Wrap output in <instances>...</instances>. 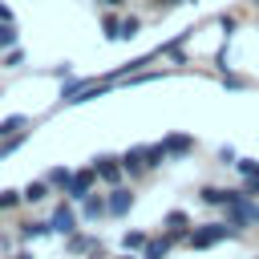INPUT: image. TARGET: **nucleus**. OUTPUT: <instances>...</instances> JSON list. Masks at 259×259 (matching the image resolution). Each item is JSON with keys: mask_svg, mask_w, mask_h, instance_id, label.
I'll return each mask as SVG.
<instances>
[{"mask_svg": "<svg viewBox=\"0 0 259 259\" xmlns=\"http://www.w3.org/2000/svg\"><path fill=\"white\" fill-rule=\"evenodd\" d=\"M235 235H239V227H231V223H206V227H198V231H190V235H186V247L202 251V247H214V243L235 239Z\"/></svg>", "mask_w": 259, "mask_h": 259, "instance_id": "nucleus-1", "label": "nucleus"}, {"mask_svg": "<svg viewBox=\"0 0 259 259\" xmlns=\"http://www.w3.org/2000/svg\"><path fill=\"white\" fill-rule=\"evenodd\" d=\"M93 174H97L101 182L117 186L121 174H125V166H121V158H113V154H97V158H93Z\"/></svg>", "mask_w": 259, "mask_h": 259, "instance_id": "nucleus-2", "label": "nucleus"}, {"mask_svg": "<svg viewBox=\"0 0 259 259\" xmlns=\"http://www.w3.org/2000/svg\"><path fill=\"white\" fill-rule=\"evenodd\" d=\"M93 178H97V174H93V166H89V170H73V182L65 186V190H69V198L85 202V198L93 194Z\"/></svg>", "mask_w": 259, "mask_h": 259, "instance_id": "nucleus-3", "label": "nucleus"}, {"mask_svg": "<svg viewBox=\"0 0 259 259\" xmlns=\"http://www.w3.org/2000/svg\"><path fill=\"white\" fill-rule=\"evenodd\" d=\"M162 146H166L170 158H182V154L194 150V138H190V134H170V138H162Z\"/></svg>", "mask_w": 259, "mask_h": 259, "instance_id": "nucleus-4", "label": "nucleus"}, {"mask_svg": "<svg viewBox=\"0 0 259 259\" xmlns=\"http://www.w3.org/2000/svg\"><path fill=\"white\" fill-rule=\"evenodd\" d=\"M121 166H125V174H130V178H138L142 170H150V166H146V150H142V146L125 150V154H121Z\"/></svg>", "mask_w": 259, "mask_h": 259, "instance_id": "nucleus-5", "label": "nucleus"}, {"mask_svg": "<svg viewBox=\"0 0 259 259\" xmlns=\"http://www.w3.org/2000/svg\"><path fill=\"white\" fill-rule=\"evenodd\" d=\"M130 206H134V194L125 186H113L109 190V214H130Z\"/></svg>", "mask_w": 259, "mask_h": 259, "instance_id": "nucleus-6", "label": "nucleus"}, {"mask_svg": "<svg viewBox=\"0 0 259 259\" xmlns=\"http://www.w3.org/2000/svg\"><path fill=\"white\" fill-rule=\"evenodd\" d=\"M53 231H57V235H77V214H73L69 206H57V214H53Z\"/></svg>", "mask_w": 259, "mask_h": 259, "instance_id": "nucleus-7", "label": "nucleus"}, {"mask_svg": "<svg viewBox=\"0 0 259 259\" xmlns=\"http://www.w3.org/2000/svg\"><path fill=\"white\" fill-rule=\"evenodd\" d=\"M162 223H166V231H170V235H178V243H186V235H190V231H186V227H190V219H186L182 210H170Z\"/></svg>", "mask_w": 259, "mask_h": 259, "instance_id": "nucleus-8", "label": "nucleus"}, {"mask_svg": "<svg viewBox=\"0 0 259 259\" xmlns=\"http://www.w3.org/2000/svg\"><path fill=\"white\" fill-rule=\"evenodd\" d=\"M24 125H28V117H24V113H12V117H4V121H0V142H4V138H16V134H24Z\"/></svg>", "mask_w": 259, "mask_h": 259, "instance_id": "nucleus-9", "label": "nucleus"}, {"mask_svg": "<svg viewBox=\"0 0 259 259\" xmlns=\"http://www.w3.org/2000/svg\"><path fill=\"white\" fill-rule=\"evenodd\" d=\"M170 243H174V235H170V239H150L146 251H142V259H166V255H170Z\"/></svg>", "mask_w": 259, "mask_h": 259, "instance_id": "nucleus-10", "label": "nucleus"}, {"mask_svg": "<svg viewBox=\"0 0 259 259\" xmlns=\"http://www.w3.org/2000/svg\"><path fill=\"white\" fill-rule=\"evenodd\" d=\"M202 202H206V206H227V202H231V190H223V186H202Z\"/></svg>", "mask_w": 259, "mask_h": 259, "instance_id": "nucleus-11", "label": "nucleus"}, {"mask_svg": "<svg viewBox=\"0 0 259 259\" xmlns=\"http://www.w3.org/2000/svg\"><path fill=\"white\" fill-rule=\"evenodd\" d=\"M101 214H109V198L89 194V198H85V219H101Z\"/></svg>", "mask_w": 259, "mask_h": 259, "instance_id": "nucleus-12", "label": "nucleus"}, {"mask_svg": "<svg viewBox=\"0 0 259 259\" xmlns=\"http://www.w3.org/2000/svg\"><path fill=\"white\" fill-rule=\"evenodd\" d=\"M20 194H24V202H45L49 198V182H28Z\"/></svg>", "mask_w": 259, "mask_h": 259, "instance_id": "nucleus-13", "label": "nucleus"}, {"mask_svg": "<svg viewBox=\"0 0 259 259\" xmlns=\"http://www.w3.org/2000/svg\"><path fill=\"white\" fill-rule=\"evenodd\" d=\"M142 150H146V166H150V170H154V166H162V162H166V158H170V154H166V146H162V142H158V146H142Z\"/></svg>", "mask_w": 259, "mask_h": 259, "instance_id": "nucleus-14", "label": "nucleus"}, {"mask_svg": "<svg viewBox=\"0 0 259 259\" xmlns=\"http://www.w3.org/2000/svg\"><path fill=\"white\" fill-rule=\"evenodd\" d=\"M146 243H150V239H146L142 231H125V235H121V247H125V251H146Z\"/></svg>", "mask_w": 259, "mask_h": 259, "instance_id": "nucleus-15", "label": "nucleus"}, {"mask_svg": "<svg viewBox=\"0 0 259 259\" xmlns=\"http://www.w3.org/2000/svg\"><path fill=\"white\" fill-rule=\"evenodd\" d=\"M97 247H101V243H93V239H85V235H69V251H73V255H81V251L93 255Z\"/></svg>", "mask_w": 259, "mask_h": 259, "instance_id": "nucleus-16", "label": "nucleus"}, {"mask_svg": "<svg viewBox=\"0 0 259 259\" xmlns=\"http://www.w3.org/2000/svg\"><path fill=\"white\" fill-rule=\"evenodd\" d=\"M45 182H49V186H69V182H73V170H69V166H57V170H49Z\"/></svg>", "mask_w": 259, "mask_h": 259, "instance_id": "nucleus-17", "label": "nucleus"}, {"mask_svg": "<svg viewBox=\"0 0 259 259\" xmlns=\"http://www.w3.org/2000/svg\"><path fill=\"white\" fill-rule=\"evenodd\" d=\"M53 231V223H20V235L24 239H40V235H49Z\"/></svg>", "mask_w": 259, "mask_h": 259, "instance_id": "nucleus-18", "label": "nucleus"}, {"mask_svg": "<svg viewBox=\"0 0 259 259\" xmlns=\"http://www.w3.org/2000/svg\"><path fill=\"white\" fill-rule=\"evenodd\" d=\"M101 32H105V40H121V20L117 16H105L101 20Z\"/></svg>", "mask_w": 259, "mask_h": 259, "instance_id": "nucleus-19", "label": "nucleus"}, {"mask_svg": "<svg viewBox=\"0 0 259 259\" xmlns=\"http://www.w3.org/2000/svg\"><path fill=\"white\" fill-rule=\"evenodd\" d=\"M138 28H142V20H138V16H121V40L138 36Z\"/></svg>", "mask_w": 259, "mask_h": 259, "instance_id": "nucleus-20", "label": "nucleus"}, {"mask_svg": "<svg viewBox=\"0 0 259 259\" xmlns=\"http://www.w3.org/2000/svg\"><path fill=\"white\" fill-rule=\"evenodd\" d=\"M0 49H16V28L12 24H0Z\"/></svg>", "mask_w": 259, "mask_h": 259, "instance_id": "nucleus-21", "label": "nucleus"}, {"mask_svg": "<svg viewBox=\"0 0 259 259\" xmlns=\"http://www.w3.org/2000/svg\"><path fill=\"white\" fill-rule=\"evenodd\" d=\"M20 198H24L20 190H0V210H8V206H16Z\"/></svg>", "mask_w": 259, "mask_h": 259, "instance_id": "nucleus-22", "label": "nucleus"}, {"mask_svg": "<svg viewBox=\"0 0 259 259\" xmlns=\"http://www.w3.org/2000/svg\"><path fill=\"white\" fill-rule=\"evenodd\" d=\"M219 162H223V166H235L239 158H235V150H231V146H223V150H219Z\"/></svg>", "mask_w": 259, "mask_h": 259, "instance_id": "nucleus-23", "label": "nucleus"}, {"mask_svg": "<svg viewBox=\"0 0 259 259\" xmlns=\"http://www.w3.org/2000/svg\"><path fill=\"white\" fill-rule=\"evenodd\" d=\"M219 28L231 36V32H235V16H227V12H223V16H219Z\"/></svg>", "mask_w": 259, "mask_h": 259, "instance_id": "nucleus-24", "label": "nucleus"}, {"mask_svg": "<svg viewBox=\"0 0 259 259\" xmlns=\"http://www.w3.org/2000/svg\"><path fill=\"white\" fill-rule=\"evenodd\" d=\"M4 65L16 69V65H20V49H8V53H4Z\"/></svg>", "mask_w": 259, "mask_h": 259, "instance_id": "nucleus-25", "label": "nucleus"}, {"mask_svg": "<svg viewBox=\"0 0 259 259\" xmlns=\"http://www.w3.org/2000/svg\"><path fill=\"white\" fill-rule=\"evenodd\" d=\"M0 24H12V8L8 4H0Z\"/></svg>", "mask_w": 259, "mask_h": 259, "instance_id": "nucleus-26", "label": "nucleus"}, {"mask_svg": "<svg viewBox=\"0 0 259 259\" xmlns=\"http://www.w3.org/2000/svg\"><path fill=\"white\" fill-rule=\"evenodd\" d=\"M12 259H32V255H28V251H16V255H12Z\"/></svg>", "mask_w": 259, "mask_h": 259, "instance_id": "nucleus-27", "label": "nucleus"}, {"mask_svg": "<svg viewBox=\"0 0 259 259\" xmlns=\"http://www.w3.org/2000/svg\"><path fill=\"white\" fill-rule=\"evenodd\" d=\"M101 4H109V8H117V4H121V0H101Z\"/></svg>", "mask_w": 259, "mask_h": 259, "instance_id": "nucleus-28", "label": "nucleus"}, {"mask_svg": "<svg viewBox=\"0 0 259 259\" xmlns=\"http://www.w3.org/2000/svg\"><path fill=\"white\" fill-rule=\"evenodd\" d=\"M154 4H182V0H154Z\"/></svg>", "mask_w": 259, "mask_h": 259, "instance_id": "nucleus-29", "label": "nucleus"}, {"mask_svg": "<svg viewBox=\"0 0 259 259\" xmlns=\"http://www.w3.org/2000/svg\"><path fill=\"white\" fill-rule=\"evenodd\" d=\"M121 259H134V255H130V251H125V255H121Z\"/></svg>", "mask_w": 259, "mask_h": 259, "instance_id": "nucleus-30", "label": "nucleus"}]
</instances>
